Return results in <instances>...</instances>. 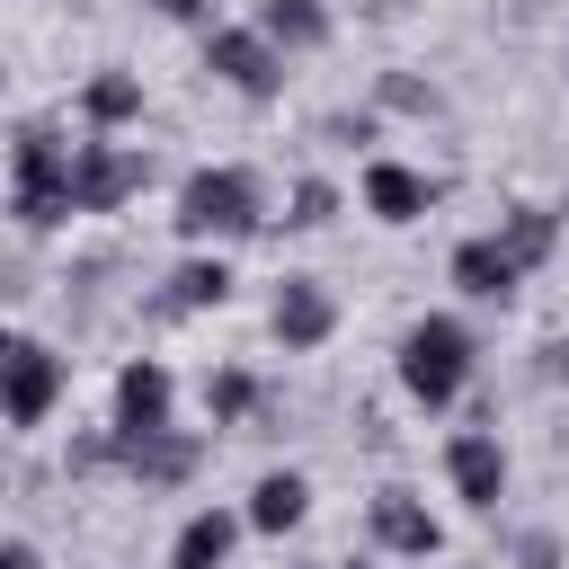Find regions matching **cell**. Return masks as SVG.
<instances>
[{
	"instance_id": "obj_12",
	"label": "cell",
	"mask_w": 569,
	"mask_h": 569,
	"mask_svg": "<svg viewBox=\"0 0 569 569\" xmlns=\"http://www.w3.org/2000/svg\"><path fill=\"white\" fill-rule=\"evenodd\" d=\"M302 507H311L302 471H267V480L249 489V525H258V533H284V525H302Z\"/></svg>"
},
{
	"instance_id": "obj_18",
	"label": "cell",
	"mask_w": 569,
	"mask_h": 569,
	"mask_svg": "<svg viewBox=\"0 0 569 569\" xmlns=\"http://www.w3.org/2000/svg\"><path fill=\"white\" fill-rule=\"evenodd\" d=\"M329 204H338V196L311 178V187H293V213H284V222H302V231H311V222H329Z\"/></svg>"
},
{
	"instance_id": "obj_20",
	"label": "cell",
	"mask_w": 569,
	"mask_h": 569,
	"mask_svg": "<svg viewBox=\"0 0 569 569\" xmlns=\"http://www.w3.org/2000/svg\"><path fill=\"white\" fill-rule=\"evenodd\" d=\"M0 569H36V551L27 542H0Z\"/></svg>"
},
{
	"instance_id": "obj_17",
	"label": "cell",
	"mask_w": 569,
	"mask_h": 569,
	"mask_svg": "<svg viewBox=\"0 0 569 569\" xmlns=\"http://www.w3.org/2000/svg\"><path fill=\"white\" fill-rule=\"evenodd\" d=\"M507 249H516V267H533V258L551 249V213H533V204H525V213L507 222Z\"/></svg>"
},
{
	"instance_id": "obj_4",
	"label": "cell",
	"mask_w": 569,
	"mask_h": 569,
	"mask_svg": "<svg viewBox=\"0 0 569 569\" xmlns=\"http://www.w3.org/2000/svg\"><path fill=\"white\" fill-rule=\"evenodd\" d=\"M151 178V160L142 151H107V142H71V204L80 213H107L116 196H133Z\"/></svg>"
},
{
	"instance_id": "obj_11",
	"label": "cell",
	"mask_w": 569,
	"mask_h": 569,
	"mask_svg": "<svg viewBox=\"0 0 569 569\" xmlns=\"http://www.w3.org/2000/svg\"><path fill=\"white\" fill-rule=\"evenodd\" d=\"M231 542H240V516L204 507V516H187V533H178L169 569H222V560H231Z\"/></svg>"
},
{
	"instance_id": "obj_21",
	"label": "cell",
	"mask_w": 569,
	"mask_h": 569,
	"mask_svg": "<svg viewBox=\"0 0 569 569\" xmlns=\"http://www.w3.org/2000/svg\"><path fill=\"white\" fill-rule=\"evenodd\" d=\"M160 9H169V18H196V9H204V0H160Z\"/></svg>"
},
{
	"instance_id": "obj_6",
	"label": "cell",
	"mask_w": 569,
	"mask_h": 569,
	"mask_svg": "<svg viewBox=\"0 0 569 569\" xmlns=\"http://www.w3.org/2000/svg\"><path fill=\"white\" fill-rule=\"evenodd\" d=\"M445 471H453L462 507H498V489H507V453H498V436H453V445H445Z\"/></svg>"
},
{
	"instance_id": "obj_5",
	"label": "cell",
	"mask_w": 569,
	"mask_h": 569,
	"mask_svg": "<svg viewBox=\"0 0 569 569\" xmlns=\"http://www.w3.org/2000/svg\"><path fill=\"white\" fill-rule=\"evenodd\" d=\"M204 62H213L240 98H276V89H284V53H276L258 27H222V36L204 44Z\"/></svg>"
},
{
	"instance_id": "obj_14",
	"label": "cell",
	"mask_w": 569,
	"mask_h": 569,
	"mask_svg": "<svg viewBox=\"0 0 569 569\" xmlns=\"http://www.w3.org/2000/svg\"><path fill=\"white\" fill-rule=\"evenodd\" d=\"M258 36H267V44H320V36H329V9H320V0H267V9H258Z\"/></svg>"
},
{
	"instance_id": "obj_1",
	"label": "cell",
	"mask_w": 569,
	"mask_h": 569,
	"mask_svg": "<svg viewBox=\"0 0 569 569\" xmlns=\"http://www.w3.org/2000/svg\"><path fill=\"white\" fill-rule=\"evenodd\" d=\"M400 382H409V400L445 409V400L471 382V338H462V320H418V329L400 338Z\"/></svg>"
},
{
	"instance_id": "obj_16",
	"label": "cell",
	"mask_w": 569,
	"mask_h": 569,
	"mask_svg": "<svg viewBox=\"0 0 569 569\" xmlns=\"http://www.w3.org/2000/svg\"><path fill=\"white\" fill-rule=\"evenodd\" d=\"M169 284H178V293H169V311H204V302H222V293H231V267H222V258H187Z\"/></svg>"
},
{
	"instance_id": "obj_15",
	"label": "cell",
	"mask_w": 569,
	"mask_h": 569,
	"mask_svg": "<svg viewBox=\"0 0 569 569\" xmlns=\"http://www.w3.org/2000/svg\"><path fill=\"white\" fill-rule=\"evenodd\" d=\"M133 107H142V80H133V71H107V80L80 89V116H89V124H124Z\"/></svg>"
},
{
	"instance_id": "obj_8",
	"label": "cell",
	"mask_w": 569,
	"mask_h": 569,
	"mask_svg": "<svg viewBox=\"0 0 569 569\" xmlns=\"http://www.w3.org/2000/svg\"><path fill=\"white\" fill-rule=\"evenodd\" d=\"M516 276H525V267H516V249H507V240H462V249H453V284H462V293H480V302L516 293Z\"/></svg>"
},
{
	"instance_id": "obj_3",
	"label": "cell",
	"mask_w": 569,
	"mask_h": 569,
	"mask_svg": "<svg viewBox=\"0 0 569 569\" xmlns=\"http://www.w3.org/2000/svg\"><path fill=\"white\" fill-rule=\"evenodd\" d=\"M53 400H62V356L36 347V338H0V418L36 427Z\"/></svg>"
},
{
	"instance_id": "obj_10",
	"label": "cell",
	"mask_w": 569,
	"mask_h": 569,
	"mask_svg": "<svg viewBox=\"0 0 569 569\" xmlns=\"http://www.w3.org/2000/svg\"><path fill=\"white\" fill-rule=\"evenodd\" d=\"M373 533H382L391 551H409V560H427V551H436V516H427L409 489H382V498H373Z\"/></svg>"
},
{
	"instance_id": "obj_13",
	"label": "cell",
	"mask_w": 569,
	"mask_h": 569,
	"mask_svg": "<svg viewBox=\"0 0 569 569\" xmlns=\"http://www.w3.org/2000/svg\"><path fill=\"white\" fill-rule=\"evenodd\" d=\"M276 338H284V347H320V338H329L320 284H284V293H276Z\"/></svg>"
},
{
	"instance_id": "obj_2",
	"label": "cell",
	"mask_w": 569,
	"mask_h": 569,
	"mask_svg": "<svg viewBox=\"0 0 569 569\" xmlns=\"http://www.w3.org/2000/svg\"><path fill=\"white\" fill-rule=\"evenodd\" d=\"M258 222V187L249 169H196L178 187V231L187 240H213V231H249Z\"/></svg>"
},
{
	"instance_id": "obj_7",
	"label": "cell",
	"mask_w": 569,
	"mask_h": 569,
	"mask_svg": "<svg viewBox=\"0 0 569 569\" xmlns=\"http://www.w3.org/2000/svg\"><path fill=\"white\" fill-rule=\"evenodd\" d=\"M116 427H124V436H160V427H169V373H160V365H124V382H116Z\"/></svg>"
},
{
	"instance_id": "obj_19",
	"label": "cell",
	"mask_w": 569,
	"mask_h": 569,
	"mask_svg": "<svg viewBox=\"0 0 569 569\" xmlns=\"http://www.w3.org/2000/svg\"><path fill=\"white\" fill-rule=\"evenodd\" d=\"M204 400H213V418H240V409H249V373H213Z\"/></svg>"
},
{
	"instance_id": "obj_9",
	"label": "cell",
	"mask_w": 569,
	"mask_h": 569,
	"mask_svg": "<svg viewBox=\"0 0 569 569\" xmlns=\"http://www.w3.org/2000/svg\"><path fill=\"white\" fill-rule=\"evenodd\" d=\"M427 196H436V187H427L418 169H400V160H373V169H365V204H373L382 222H418Z\"/></svg>"
}]
</instances>
